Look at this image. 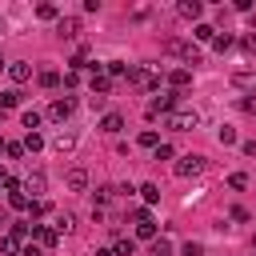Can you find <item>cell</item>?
Listing matches in <instances>:
<instances>
[{"label":"cell","mask_w":256,"mask_h":256,"mask_svg":"<svg viewBox=\"0 0 256 256\" xmlns=\"http://www.w3.org/2000/svg\"><path fill=\"white\" fill-rule=\"evenodd\" d=\"M128 84L140 88V92H160V72L156 68H132L128 72Z\"/></svg>","instance_id":"3"},{"label":"cell","mask_w":256,"mask_h":256,"mask_svg":"<svg viewBox=\"0 0 256 256\" xmlns=\"http://www.w3.org/2000/svg\"><path fill=\"white\" fill-rule=\"evenodd\" d=\"M0 68H8V64H4V56H0Z\"/></svg>","instance_id":"46"},{"label":"cell","mask_w":256,"mask_h":256,"mask_svg":"<svg viewBox=\"0 0 256 256\" xmlns=\"http://www.w3.org/2000/svg\"><path fill=\"white\" fill-rule=\"evenodd\" d=\"M52 228H56V232H72V228H76V216H72V212H60Z\"/></svg>","instance_id":"24"},{"label":"cell","mask_w":256,"mask_h":256,"mask_svg":"<svg viewBox=\"0 0 256 256\" xmlns=\"http://www.w3.org/2000/svg\"><path fill=\"white\" fill-rule=\"evenodd\" d=\"M12 108H20V88H4L0 92V112H12Z\"/></svg>","instance_id":"17"},{"label":"cell","mask_w":256,"mask_h":256,"mask_svg":"<svg viewBox=\"0 0 256 256\" xmlns=\"http://www.w3.org/2000/svg\"><path fill=\"white\" fill-rule=\"evenodd\" d=\"M156 160H172V144H156Z\"/></svg>","instance_id":"39"},{"label":"cell","mask_w":256,"mask_h":256,"mask_svg":"<svg viewBox=\"0 0 256 256\" xmlns=\"http://www.w3.org/2000/svg\"><path fill=\"white\" fill-rule=\"evenodd\" d=\"M176 12H180L184 20H200V12H204V4H200V0H180V4H176Z\"/></svg>","instance_id":"12"},{"label":"cell","mask_w":256,"mask_h":256,"mask_svg":"<svg viewBox=\"0 0 256 256\" xmlns=\"http://www.w3.org/2000/svg\"><path fill=\"white\" fill-rule=\"evenodd\" d=\"M184 256H204V244H196V240H188V244H184Z\"/></svg>","instance_id":"38"},{"label":"cell","mask_w":256,"mask_h":256,"mask_svg":"<svg viewBox=\"0 0 256 256\" xmlns=\"http://www.w3.org/2000/svg\"><path fill=\"white\" fill-rule=\"evenodd\" d=\"M56 32H60L64 40H72V36L80 32V20H76V16H60V20H56Z\"/></svg>","instance_id":"13"},{"label":"cell","mask_w":256,"mask_h":256,"mask_svg":"<svg viewBox=\"0 0 256 256\" xmlns=\"http://www.w3.org/2000/svg\"><path fill=\"white\" fill-rule=\"evenodd\" d=\"M164 52H168V56H180L184 64H200V48H196V44H188V40L168 36V40H164Z\"/></svg>","instance_id":"2"},{"label":"cell","mask_w":256,"mask_h":256,"mask_svg":"<svg viewBox=\"0 0 256 256\" xmlns=\"http://www.w3.org/2000/svg\"><path fill=\"white\" fill-rule=\"evenodd\" d=\"M44 188H48V176H44V172H32V176H24V196H28V192H32V196H40Z\"/></svg>","instance_id":"11"},{"label":"cell","mask_w":256,"mask_h":256,"mask_svg":"<svg viewBox=\"0 0 256 256\" xmlns=\"http://www.w3.org/2000/svg\"><path fill=\"white\" fill-rule=\"evenodd\" d=\"M32 236H36L40 248H56V240H60V232L52 224H32Z\"/></svg>","instance_id":"7"},{"label":"cell","mask_w":256,"mask_h":256,"mask_svg":"<svg viewBox=\"0 0 256 256\" xmlns=\"http://www.w3.org/2000/svg\"><path fill=\"white\" fill-rule=\"evenodd\" d=\"M0 24H4V20H0Z\"/></svg>","instance_id":"48"},{"label":"cell","mask_w":256,"mask_h":256,"mask_svg":"<svg viewBox=\"0 0 256 256\" xmlns=\"http://www.w3.org/2000/svg\"><path fill=\"white\" fill-rule=\"evenodd\" d=\"M124 128V116L120 112H104V120H100V132H108V136H116Z\"/></svg>","instance_id":"14"},{"label":"cell","mask_w":256,"mask_h":256,"mask_svg":"<svg viewBox=\"0 0 256 256\" xmlns=\"http://www.w3.org/2000/svg\"><path fill=\"white\" fill-rule=\"evenodd\" d=\"M140 196H144V204H156V200H160V184H152V180L140 184Z\"/></svg>","instance_id":"23"},{"label":"cell","mask_w":256,"mask_h":256,"mask_svg":"<svg viewBox=\"0 0 256 256\" xmlns=\"http://www.w3.org/2000/svg\"><path fill=\"white\" fill-rule=\"evenodd\" d=\"M0 152H4V140H0Z\"/></svg>","instance_id":"47"},{"label":"cell","mask_w":256,"mask_h":256,"mask_svg":"<svg viewBox=\"0 0 256 256\" xmlns=\"http://www.w3.org/2000/svg\"><path fill=\"white\" fill-rule=\"evenodd\" d=\"M4 224H8V216H4V212H0V228H4Z\"/></svg>","instance_id":"44"},{"label":"cell","mask_w":256,"mask_h":256,"mask_svg":"<svg viewBox=\"0 0 256 256\" xmlns=\"http://www.w3.org/2000/svg\"><path fill=\"white\" fill-rule=\"evenodd\" d=\"M44 212H48L44 200H32V204H28V216H44Z\"/></svg>","instance_id":"36"},{"label":"cell","mask_w":256,"mask_h":256,"mask_svg":"<svg viewBox=\"0 0 256 256\" xmlns=\"http://www.w3.org/2000/svg\"><path fill=\"white\" fill-rule=\"evenodd\" d=\"M216 136H220V144H236V128H228V124H224Z\"/></svg>","instance_id":"33"},{"label":"cell","mask_w":256,"mask_h":256,"mask_svg":"<svg viewBox=\"0 0 256 256\" xmlns=\"http://www.w3.org/2000/svg\"><path fill=\"white\" fill-rule=\"evenodd\" d=\"M72 112H76V100H68V96H60V100L48 104V120H52V124H64Z\"/></svg>","instance_id":"6"},{"label":"cell","mask_w":256,"mask_h":256,"mask_svg":"<svg viewBox=\"0 0 256 256\" xmlns=\"http://www.w3.org/2000/svg\"><path fill=\"white\" fill-rule=\"evenodd\" d=\"M72 144H76V136H64V132H60V136H56V148H60V152H68V148H72Z\"/></svg>","instance_id":"35"},{"label":"cell","mask_w":256,"mask_h":256,"mask_svg":"<svg viewBox=\"0 0 256 256\" xmlns=\"http://www.w3.org/2000/svg\"><path fill=\"white\" fill-rule=\"evenodd\" d=\"M228 216H232V220H236V224H248V208H240V204H236V208H232V212H228Z\"/></svg>","instance_id":"37"},{"label":"cell","mask_w":256,"mask_h":256,"mask_svg":"<svg viewBox=\"0 0 256 256\" xmlns=\"http://www.w3.org/2000/svg\"><path fill=\"white\" fill-rule=\"evenodd\" d=\"M96 256H116V252L112 248H96Z\"/></svg>","instance_id":"43"},{"label":"cell","mask_w":256,"mask_h":256,"mask_svg":"<svg viewBox=\"0 0 256 256\" xmlns=\"http://www.w3.org/2000/svg\"><path fill=\"white\" fill-rule=\"evenodd\" d=\"M60 80H64V88H76V84H80V72H72V68H68Z\"/></svg>","instance_id":"34"},{"label":"cell","mask_w":256,"mask_h":256,"mask_svg":"<svg viewBox=\"0 0 256 256\" xmlns=\"http://www.w3.org/2000/svg\"><path fill=\"white\" fill-rule=\"evenodd\" d=\"M148 256H172V244H168L164 236H156V240H152V248H148Z\"/></svg>","instance_id":"25"},{"label":"cell","mask_w":256,"mask_h":256,"mask_svg":"<svg viewBox=\"0 0 256 256\" xmlns=\"http://www.w3.org/2000/svg\"><path fill=\"white\" fill-rule=\"evenodd\" d=\"M0 252H4V256H16V252H20V240H16L12 232H0Z\"/></svg>","instance_id":"19"},{"label":"cell","mask_w":256,"mask_h":256,"mask_svg":"<svg viewBox=\"0 0 256 256\" xmlns=\"http://www.w3.org/2000/svg\"><path fill=\"white\" fill-rule=\"evenodd\" d=\"M20 144H24V152H40V148H44V136H40V132H28Z\"/></svg>","instance_id":"22"},{"label":"cell","mask_w":256,"mask_h":256,"mask_svg":"<svg viewBox=\"0 0 256 256\" xmlns=\"http://www.w3.org/2000/svg\"><path fill=\"white\" fill-rule=\"evenodd\" d=\"M8 80H12V84H28V80H32V64H28V60H12V64H8Z\"/></svg>","instance_id":"8"},{"label":"cell","mask_w":256,"mask_h":256,"mask_svg":"<svg viewBox=\"0 0 256 256\" xmlns=\"http://www.w3.org/2000/svg\"><path fill=\"white\" fill-rule=\"evenodd\" d=\"M112 84H116V80H108L104 72H100V76H88V88H92V96H104V100H108V92H112Z\"/></svg>","instance_id":"10"},{"label":"cell","mask_w":256,"mask_h":256,"mask_svg":"<svg viewBox=\"0 0 256 256\" xmlns=\"http://www.w3.org/2000/svg\"><path fill=\"white\" fill-rule=\"evenodd\" d=\"M168 84H172V92H184L192 84V68H172L168 72Z\"/></svg>","instance_id":"9"},{"label":"cell","mask_w":256,"mask_h":256,"mask_svg":"<svg viewBox=\"0 0 256 256\" xmlns=\"http://www.w3.org/2000/svg\"><path fill=\"white\" fill-rule=\"evenodd\" d=\"M36 84H40V88H60V72H56V68H40V72H36Z\"/></svg>","instance_id":"15"},{"label":"cell","mask_w":256,"mask_h":256,"mask_svg":"<svg viewBox=\"0 0 256 256\" xmlns=\"http://www.w3.org/2000/svg\"><path fill=\"white\" fill-rule=\"evenodd\" d=\"M204 168H208V160H204L200 152H188V156L176 160V176H180V180H192V176H200Z\"/></svg>","instance_id":"4"},{"label":"cell","mask_w":256,"mask_h":256,"mask_svg":"<svg viewBox=\"0 0 256 256\" xmlns=\"http://www.w3.org/2000/svg\"><path fill=\"white\" fill-rule=\"evenodd\" d=\"M228 188H236V192L248 188V176H244V172H232V176H228Z\"/></svg>","instance_id":"32"},{"label":"cell","mask_w":256,"mask_h":256,"mask_svg":"<svg viewBox=\"0 0 256 256\" xmlns=\"http://www.w3.org/2000/svg\"><path fill=\"white\" fill-rule=\"evenodd\" d=\"M4 156L20 160V156H24V144H20V140H4Z\"/></svg>","instance_id":"30"},{"label":"cell","mask_w":256,"mask_h":256,"mask_svg":"<svg viewBox=\"0 0 256 256\" xmlns=\"http://www.w3.org/2000/svg\"><path fill=\"white\" fill-rule=\"evenodd\" d=\"M192 36H196L200 44H212V40H216V28H212V24H196V28H192Z\"/></svg>","instance_id":"20"},{"label":"cell","mask_w":256,"mask_h":256,"mask_svg":"<svg viewBox=\"0 0 256 256\" xmlns=\"http://www.w3.org/2000/svg\"><path fill=\"white\" fill-rule=\"evenodd\" d=\"M176 104H180V92H160V96H152V100H148L144 116H148V120H156V116H168V112H176Z\"/></svg>","instance_id":"1"},{"label":"cell","mask_w":256,"mask_h":256,"mask_svg":"<svg viewBox=\"0 0 256 256\" xmlns=\"http://www.w3.org/2000/svg\"><path fill=\"white\" fill-rule=\"evenodd\" d=\"M20 124H24L28 132H36V128H40V112H32V108H24V112H20Z\"/></svg>","instance_id":"21"},{"label":"cell","mask_w":256,"mask_h":256,"mask_svg":"<svg viewBox=\"0 0 256 256\" xmlns=\"http://www.w3.org/2000/svg\"><path fill=\"white\" fill-rule=\"evenodd\" d=\"M20 256H44V252H40L36 244H28V248H20Z\"/></svg>","instance_id":"42"},{"label":"cell","mask_w":256,"mask_h":256,"mask_svg":"<svg viewBox=\"0 0 256 256\" xmlns=\"http://www.w3.org/2000/svg\"><path fill=\"white\" fill-rule=\"evenodd\" d=\"M244 52H252V56H256V32H252V36H244Z\"/></svg>","instance_id":"41"},{"label":"cell","mask_w":256,"mask_h":256,"mask_svg":"<svg viewBox=\"0 0 256 256\" xmlns=\"http://www.w3.org/2000/svg\"><path fill=\"white\" fill-rule=\"evenodd\" d=\"M240 108H244V112H252V116H256V96H244V100H240Z\"/></svg>","instance_id":"40"},{"label":"cell","mask_w":256,"mask_h":256,"mask_svg":"<svg viewBox=\"0 0 256 256\" xmlns=\"http://www.w3.org/2000/svg\"><path fill=\"white\" fill-rule=\"evenodd\" d=\"M136 236L152 244V240H156V220H152V216H148V220H140V224H136Z\"/></svg>","instance_id":"18"},{"label":"cell","mask_w":256,"mask_h":256,"mask_svg":"<svg viewBox=\"0 0 256 256\" xmlns=\"http://www.w3.org/2000/svg\"><path fill=\"white\" fill-rule=\"evenodd\" d=\"M36 16H40V20H60L56 4H36Z\"/></svg>","instance_id":"29"},{"label":"cell","mask_w":256,"mask_h":256,"mask_svg":"<svg viewBox=\"0 0 256 256\" xmlns=\"http://www.w3.org/2000/svg\"><path fill=\"white\" fill-rule=\"evenodd\" d=\"M136 144H140V148H156V144H160V136H156L152 128H144V132L136 136Z\"/></svg>","instance_id":"27"},{"label":"cell","mask_w":256,"mask_h":256,"mask_svg":"<svg viewBox=\"0 0 256 256\" xmlns=\"http://www.w3.org/2000/svg\"><path fill=\"white\" fill-rule=\"evenodd\" d=\"M112 196H116V188H112V184H100V188H96V208H104Z\"/></svg>","instance_id":"28"},{"label":"cell","mask_w":256,"mask_h":256,"mask_svg":"<svg viewBox=\"0 0 256 256\" xmlns=\"http://www.w3.org/2000/svg\"><path fill=\"white\" fill-rule=\"evenodd\" d=\"M112 252H116V256H136V244H132V240H116Z\"/></svg>","instance_id":"31"},{"label":"cell","mask_w":256,"mask_h":256,"mask_svg":"<svg viewBox=\"0 0 256 256\" xmlns=\"http://www.w3.org/2000/svg\"><path fill=\"white\" fill-rule=\"evenodd\" d=\"M200 124V112L196 108H176V112H168V128H176V132H192Z\"/></svg>","instance_id":"5"},{"label":"cell","mask_w":256,"mask_h":256,"mask_svg":"<svg viewBox=\"0 0 256 256\" xmlns=\"http://www.w3.org/2000/svg\"><path fill=\"white\" fill-rule=\"evenodd\" d=\"M252 252H256V236H252Z\"/></svg>","instance_id":"45"},{"label":"cell","mask_w":256,"mask_h":256,"mask_svg":"<svg viewBox=\"0 0 256 256\" xmlns=\"http://www.w3.org/2000/svg\"><path fill=\"white\" fill-rule=\"evenodd\" d=\"M212 44H216V52H228V48L236 44V36H232V32H216V40H212Z\"/></svg>","instance_id":"26"},{"label":"cell","mask_w":256,"mask_h":256,"mask_svg":"<svg viewBox=\"0 0 256 256\" xmlns=\"http://www.w3.org/2000/svg\"><path fill=\"white\" fill-rule=\"evenodd\" d=\"M68 188H72V192H84V188H88V172H84V168H68Z\"/></svg>","instance_id":"16"}]
</instances>
